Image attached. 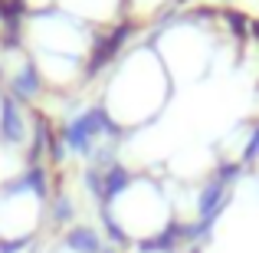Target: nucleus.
I'll return each instance as SVG.
<instances>
[{
	"mask_svg": "<svg viewBox=\"0 0 259 253\" xmlns=\"http://www.w3.org/2000/svg\"><path fill=\"white\" fill-rule=\"evenodd\" d=\"M138 253H167V250H154V247H148V250H138Z\"/></svg>",
	"mask_w": 259,
	"mask_h": 253,
	"instance_id": "nucleus-1",
	"label": "nucleus"
}]
</instances>
